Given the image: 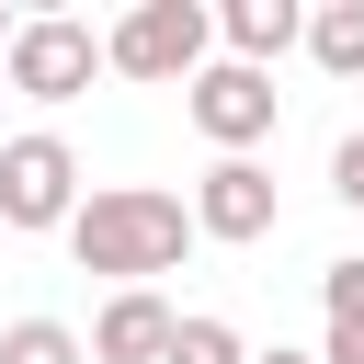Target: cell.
Instances as JSON below:
<instances>
[{"label": "cell", "instance_id": "5b68a950", "mask_svg": "<svg viewBox=\"0 0 364 364\" xmlns=\"http://www.w3.org/2000/svg\"><path fill=\"white\" fill-rule=\"evenodd\" d=\"M182 114H193V136H205L216 159H250V148L273 136V68H239V57H216V68L182 91Z\"/></svg>", "mask_w": 364, "mask_h": 364}, {"label": "cell", "instance_id": "9a60e30c", "mask_svg": "<svg viewBox=\"0 0 364 364\" xmlns=\"http://www.w3.org/2000/svg\"><path fill=\"white\" fill-rule=\"evenodd\" d=\"M250 364H318V353H284V341H273V353H250Z\"/></svg>", "mask_w": 364, "mask_h": 364}, {"label": "cell", "instance_id": "30bf717a", "mask_svg": "<svg viewBox=\"0 0 364 364\" xmlns=\"http://www.w3.org/2000/svg\"><path fill=\"white\" fill-rule=\"evenodd\" d=\"M0 364H91V341L68 318H11L0 330Z\"/></svg>", "mask_w": 364, "mask_h": 364}, {"label": "cell", "instance_id": "7c38bea8", "mask_svg": "<svg viewBox=\"0 0 364 364\" xmlns=\"http://www.w3.org/2000/svg\"><path fill=\"white\" fill-rule=\"evenodd\" d=\"M318 296H330V330H364V250H341L318 273Z\"/></svg>", "mask_w": 364, "mask_h": 364}, {"label": "cell", "instance_id": "277c9868", "mask_svg": "<svg viewBox=\"0 0 364 364\" xmlns=\"http://www.w3.org/2000/svg\"><path fill=\"white\" fill-rule=\"evenodd\" d=\"M102 68H114V57H102V34H91V23H68V11H34V23L11 34V68H0V80H11L23 102H80Z\"/></svg>", "mask_w": 364, "mask_h": 364}, {"label": "cell", "instance_id": "5bb4252c", "mask_svg": "<svg viewBox=\"0 0 364 364\" xmlns=\"http://www.w3.org/2000/svg\"><path fill=\"white\" fill-rule=\"evenodd\" d=\"M318 364H364V330H330V341H318Z\"/></svg>", "mask_w": 364, "mask_h": 364}, {"label": "cell", "instance_id": "2e32d148", "mask_svg": "<svg viewBox=\"0 0 364 364\" xmlns=\"http://www.w3.org/2000/svg\"><path fill=\"white\" fill-rule=\"evenodd\" d=\"M11 34H23V23H11V11H0V68H11Z\"/></svg>", "mask_w": 364, "mask_h": 364}, {"label": "cell", "instance_id": "ba28073f", "mask_svg": "<svg viewBox=\"0 0 364 364\" xmlns=\"http://www.w3.org/2000/svg\"><path fill=\"white\" fill-rule=\"evenodd\" d=\"M216 34H228V57H239V68H273L284 46H307V11H296V0H228V11H216Z\"/></svg>", "mask_w": 364, "mask_h": 364}, {"label": "cell", "instance_id": "8fae6325", "mask_svg": "<svg viewBox=\"0 0 364 364\" xmlns=\"http://www.w3.org/2000/svg\"><path fill=\"white\" fill-rule=\"evenodd\" d=\"M171 364H250V341H239L228 318H182V341H171Z\"/></svg>", "mask_w": 364, "mask_h": 364}, {"label": "cell", "instance_id": "3957f363", "mask_svg": "<svg viewBox=\"0 0 364 364\" xmlns=\"http://www.w3.org/2000/svg\"><path fill=\"white\" fill-rule=\"evenodd\" d=\"M80 148L68 136H46V125H23L11 148H0V228H80Z\"/></svg>", "mask_w": 364, "mask_h": 364}, {"label": "cell", "instance_id": "4fadbf2b", "mask_svg": "<svg viewBox=\"0 0 364 364\" xmlns=\"http://www.w3.org/2000/svg\"><path fill=\"white\" fill-rule=\"evenodd\" d=\"M330 193H341V205H353V216H364V125H353V136H341V148H330Z\"/></svg>", "mask_w": 364, "mask_h": 364}, {"label": "cell", "instance_id": "9c48e42d", "mask_svg": "<svg viewBox=\"0 0 364 364\" xmlns=\"http://www.w3.org/2000/svg\"><path fill=\"white\" fill-rule=\"evenodd\" d=\"M307 57L330 80H364V0H318L307 11Z\"/></svg>", "mask_w": 364, "mask_h": 364}, {"label": "cell", "instance_id": "52a82bcc", "mask_svg": "<svg viewBox=\"0 0 364 364\" xmlns=\"http://www.w3.org/2000/svg\"><path fill=\"white\" fill-rule=\"evenodd\" d=\"M171 341H182V318L159 307V284H125L91 318V364H171Z\"/></svg>", "mask_w": 364, "mask_h": 364}, {"label": "cell", "instance_id": "6da1fadb", "mask_svg": "<svg viewBox=\"0 0 364 364\" xmlns=\"http://www.w3.org/2000/svg\"><path fill=\"white\" fill-rule=\"evenodd\" d=\"M193 239H205V228H193V205H182V193H159V182H102V193L80 205V228H68L80 273H114V296H125V284H148V273H171Z\"/></svg>", "mask_w": 364, "mask_h": 364}, {"label": "cell", "instance_id": "8992f818", "mask_svg": "<svg viewBox=\"0 0 364 364\" xmlns=\"http://www.w3.org/2000/svg\"><path fill=\"white\" fill-rule=\"evenodd\" d=\"M273 216H284V205H273V171H262V159H216V171L193 182V228L228 239V250L273 239Z\"/></svg>", "mask_w": 364, "mask_h": 364}, {"label": "cell", "instance_id": "e0dca14e", "mask_svg": "<svg viewBox=\"0 0 364 364\" xmlns=\"http://www.w3.org/2000/svg\"><path fill=\"white\" fill-rule=\"evenodd\" d=\"M0 148H11V136H0Z\"/></svg>", "mask_w": 364, "mask_h": 364}, {"label": "cell", "instance_id": "7a4b0ae2", "mask_svg": "<svg viewBox=\"0 0 364 364\" xmlns=\"http://www.w3.org/2000/svg\"><path fill=\"white\" fill-rule=\"evenodd\" d=\"M205 46H216V11H205V0H136V11H125V23L102 34L114 80H182V91H193V80L216 68Z\"/></svg>", "mask_w": 364, "mask_h": 364}]
</instances>
